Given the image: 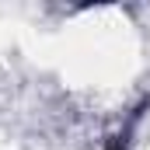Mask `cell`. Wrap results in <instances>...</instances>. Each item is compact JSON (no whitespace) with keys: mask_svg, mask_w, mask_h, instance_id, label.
Returning a JSON list of instances; mask_svg holds the SVG:
<instances>
[{"mask_svg":"<svg viewBox=\"0 0 150 150\" xmlns=\"http://www.w3.org/2000/svg\"><path fill=\"white\" fill-rule=\"evenodd\" d=\"M126 147H129V143H126V133H122V136H115V143L108 150H126Z\"/></svg>","mask_w":150,"mask_h":150,"instance_id":"1","label":"cell"}]
</instances>
